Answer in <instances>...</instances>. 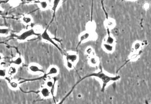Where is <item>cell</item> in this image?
Here are the masks:
<instances>
[{
	"label": "cell",
	"instance_id": "obj_1",
	"mask_svg": "<svg viewBox=\"0 0 151 104\" xmlns=\"http://www.w3.org/2000/svg\"><path fill=\"white\" fill-rule=\"evenodd\" d=\"M90 77H95L98 78L102 82V87L101 91L103 92H104L105 88L107 86L108 84L111 82L116 81L120 79L119 76H111L108 75L104 73L103 72L101 67L100 68L99 72L97 73H93L88 75L83 79Z\"/></svg>",
	"mask_w": 151,
	"mask_h": 104
},
{
	"label": "cell",
	"instance_id": "obj_2",
	"mask_svg": "<svg viewBox=\"0 0 151 104\" xmlns=\"http://www.w3.org/2000/svg\"><path fill=\"white\" fill-rule=\"evenodd\" d=\"M40 36V34L37 33L35 32L33 28L27 29L25 30L20 32L17 34H15L14 37H15L18 40L20 41H26L28 38L35 36L38 37Z\"/></svg>",
	"mask_w": 151,
	"mask_h": 104
},
{
	"label": "cell",
	"instance_id": "obj_3",
	"mask_svg": "<svg viewBox=\"0 0 151 104\" xmlns=\"http://www.w3.org/2000/svg\"><path fill=\"white\" fill-rule=\"evenodd\" d=\"M116 40L114 37L110 32V31L107 30V35L104 39L102 44L103 48L107 50H110L114 48Z\"/></svg>",
	"mask_w": 151,
	"mask_h": 104
},
{
	"label": "cell",
	"instance_id": "obj_4",
	"mask_svg": "<svg viewBox=\"0 0 151 104\" xmlns=\"http://www.w3.org/2000/svg\"><path fill=\"white\" fill-rule=\"evenodd\" d=\"M28 70L30 73L32 74H44L45 72L39 65L36 63H31L28 66Z\"/></svg>",
	"mask_w": 151,
	"mask_h": 104
},
{
	"label": "cell",
	"instance_id": "obj_5",
	"mask_svg": "<svg viewBox=\"0 0 151 104\" xmlns=\"http://www.w3.org/2000/svg\"><path fill=\"white\" fill-rule=\"evenodd\" d=\"M40 36L42 40L50 43L52 45H53L54 46L60 50V48L59 47V45L54 41L53 38H52L51 36L50 35L48 29H44L42 32L40 34Z\"/></svg>",
	"mask_w": 151,
	"mask_h": 104
},
{
	"label": "cell",
	"instance_id": "obj_6",
	"mask_svg": "<svg viewBox=\"0 0 151 104\" xmlns=\"http://www.w3.org/2000/svg\"><path fill=\"white\" fill-rule=\"evenodd\" d=\"M94 34V32H89L86 30L81 33L79 36V44L78 46L81 43L93 39Z\"/></svg>",
	"mask_w": 151,
	"mask_h": 104
},
{
	"label": "cell",
	"instance_id": "obj_7",
	"mask_svg": "<svg viewBox=\"0 0 151 104\" xmlns=\"http://www.w3.org/2000/svg\"><path fill=\"white\" fill-rule=\"evenodd\" d=\"M64 59L65 61L71 62L75 65L78 61L79 56L74 52H68L65 54Z\"/></svg>",
	"mask_w": 151,
	"mask_h": 104
},
{
	"label": "cell",
	"instance_id": "obj_8",
	"mask_svg": "<svg viewBox=\"0 0 151 104\" xmlns=\"http://www.w3.org/2000/svg\"><path fill=\"white\" fill-rule=\"evenodd\" d=\"M54 79H49L45 81V86L47 87L51 91L52 95L53 96L54 94L55 90L57 83V79L56 77H54Z\"/></svg>",
	"mask_w": 151,
	"mask_h": 104
},
{
	"label": "cell",
	"instance_id": "obj_9",
	"mask_svg": "<svg viewBox=\"0 0 151 104\" xmlns=\"http://www.w3.org/2000/svg\"><path fill=\"white\" fill-rule=\"evenodd\" d=\"M59 72V67L55 65H52L50 66L47 70L46 75L47 76L54 77L57 76Z\"/></svg>",
	"mask_w": 151,
	"mask_h": 104
},
{
	"label": "cell",
	"instance_id": "obj_10",
	"mask_svg": "<svg viewBox=\"0 0 151 104\" xmlns=\"http://www.w3.org/2000/svg\"><path fill=\"white\" fill-rule=\"evenodd\" d=\"M104 25L107 30H113L116 27L115 20L112 18L107 17L104 22Z\"/></svg>",
	"mask_w": 151,
	"mask_h": 104
},
{
	"label": "cell",
	"instance_id": "obj_11",
	"mask_svg": "<svg viewBox=\"0 0 151 104\" xmlns=\"http://www.w3.org/2000/svg\"><path fill=\"white\" fill-rule=\"evenodd\" d=\"M39 94L41 97L44 99L50 98L52 96L50 90L45 86L40 89Z\"/></svg>",
	"mask_w": 151,
	"mask_h": 104
},
{
	"label": "cell",
	"instance_id": "obj_12",
	"mask_svg": "<svg viewBox=\"0 0 151 104\" xmlns=\"http://www.w3.org/2000/svg\"><path fill=\"white\" fill-rule=\"evenodd\" d=\"M5 79H7L8 85L10 88L12 90H17L19 88V83L17 80L10 79V77H7Z\"/></svg>",
	"mask_w": 151,
	"mask_h": 104
},
{
	"label": "cell",
	"instance_id": "obj_13",
	"mask_svg": "<svg viewBox=\"0 0 151 104\" xmlns=\"http://www.w3.org/2000/svg\"><path fill=\"white\" fill-rule=\"evenodd\" d=\"M24 63L23 58L22 56L18 54L13 58L11 61V64L14 65L18 67L21 66Z\"/></svg>",
	"mask_w": 151,
	"mask_h": 104
},
{
	"label": "cell",
	"instance_id": "obj_14",
	"mask_svg": "<svg viewBox=\"0 0 151 104\" xmlns=\"http://www.w3.org/2000/svg\"><path fill=\"white\" fill-rule=\"evenodd\" d=\"M18 68L14 65L11 64L7 68V74L8 77L11 78L14 76L17 73Z\"/></svg>",
	"mask_w": 151,
	"mask_h": 104
},
{
	"label": "cell",
	"instance_id": "obj_15",
	"mask_svg": "<svg viewBox=\"0 0 151 104\" xmlns=\"http://www.w3.org/2000/svg\"><path fill=\"white\" fill-rule=\"evenodd\" d=\"M143 43L140 41H137L135 42L134 43L132 46V50L133 52H139L140 51H141L143 47Z\"/></svg>",
	"mask_w": 151,
	"mask_h": 104
},
{
	"label": "cell",
	"instance_id": "obj_16",
	"mask_svg": "<svg viewBox=\"0 0 151 104\" xmlns=\"http://www.w3.org/2000/svg\"><path fill=\"white\" fill-rule=\"evenodd\" d=\"M21 21L26 25H30L33 22V19L32 16L30 15H25L21 18Z\"/></svg>",
	"mask_w": 151,
	"mask_h": 104
},
{
	"label": "cell",
	"instance_id": "obj_17",
	"mask_svg": "<svg viewBox=\"0 0 151 104\" xmlns=\"http://www.w3.org/2000/svg\"><path fill=\"white\" fill-rule=\"evenodd\" d=\"M37 3L40 8L42 10H46L49 8V4L47 0H39Z\"/></svg>",
	"mask_w": 151,
	"mask_h": 104
},
{
	"label": "cell",
	"instance_id": "obj_18",
	"mask_svg": "<svg viewBox=\"0 0 151 104\" xmlns=\"http://www.w3.org/2000/svg\"><path fill=\"white\" fill-rule=\"evenodd\" d=\"M62 0H52V10L53 13V17L55 16L56 12L61 4Z\"/></svg>",
	"mask_w": 151,
	"mask_h": 104
},
{
	"label": "cell",
	"instance_id": "obj_19",
	"mask_svg": "<svg viewBox=\"0 0 151 104\" xmlns=\"http://www.w3.org/2000/svg\"><path fill=\"white\" fill-rule=\"evenodd\" d=\"M96 29V25L95 23L92 21H90L87 23L86 25V30L89 32H94Z\"/></svg>",
	"mask_w": 151,
	"mask_h": 104
},
{
	"label": "cell",
	"instance_id": "obj_20",
	"mask_svg": "<svg viewBox=\"0 0 151 104\" xmlns=\"http://www.w3.org/2000/svg\"><path fill=\"white\" fill-rule=\"evenodd\" d=\"M8 77L7 74V68L1 67H0V78L1 79H6Z\"/></svg>",
	"mask_w": 151,
	"mask_h": 104
},
{
	"label": "cell",
	"instance_id": "obj_21",
	"mask_svg": "<svg viewBox=\"0 0 151 104\" xmlns=\"http://www.w3.org/2000/svg\"><path fill=\"white\" fill-rule=\"evenodd\" d=\"M89 62L92 66H95L97 65L98 59L96 57L92 56L89 59Z\"/></svg>",
	"mask_w": 151,
	"mask_h": 104
},
{
	"label": "cell",
	"instance_id": "obj_22",
	"mask_svg": "<svg viewBox=\"0 0 151 104\" xmlns=\"http://www.w3.org/2000/svg\"><path fill=\"white\" fill-rule=\"evenodd\" d=\"M33 29L34 30L35 32L39 34L40 35L42 32L44 30L42 25L38 24L34 26V27L33 28Z\"/></svg>",
	"mask_w": 151,
	"mask_h": 104
},
{
	"label": "cell",
	"instance_id": "obj_23",
	"mask_svg": "<svg viewBox=\"0 0 151 104\" xmlns=\"http://www.w3.org/2000/svg\"><path fill=\"white\" fill-rule=\"evenodd\" d=\"M142 7L144 10H148L151 8L150 3L148 1L145 2L143 3Z\"/></svg>",
	"mask_w": 151,
	"mask_h": 104
},
{
	"label": "cell",
	"instance_id": "obj_24",
	"mask_svg": "<svg viewBox=\"0 0 151 104\" xmlns=\"http://www.w3.org/2000/svg\"><path fill=\"white\" fill-rule=\"evenodd\" d=\"M10 33V30L7 28H0V35H7Z\"/></svg>",
	"mask_w": 151,
	"mask_h": 104
},
{
	"label": "cell",
	"instance_id": "obj_25",
	"mask_svg": "<svg viewBox=\"0 0 151 104\" xmlns=\"http://www.w3.org/2000/svg\"><path fill=\"white\" fill-rule=\"evenodd\" d=\"M65 65L66 67L69 70H72L73 69L74 65L71 62L68 61H65Z\"/></svg>",
	"mask_w": 151,
	"mask_h": 104
},
{
	"label": "cell",
	"instance_id": "obj_26",
	"mask_svg": "<svg viewBox=\"0 0 151 104\" xmlns=\"http://www.w3.org/2000/svg\"><path fill=\"white\" fill-rule=\"evenodd\" d=\"M10 1L13 4H18L20 2V0H8Z\"/></svg>",
	"mask_w": 151,
	"mask_h": 104
},
{
	"label": "cell",
	"instance_id": "obj_27",
	"mask_svg": "<svg viewBox=\"0 0 151 104\" xmlns=\"http://www.w3.org/2000/svg\"><path fill=\"white\" fill-rule=\"evenodd\" d=\"M3 56L2 54L0 53V64L3 62Z\"/></svg>",
	"mask_w": 151,
	"mask_h": 104
},
{
	"label": "cell",
	"instance_id": "obj_28",
	"mask_svg": "<svg viewBox=\"0 0 151 104\" xmlns=\"http://www.w3.org/2000/svg\"><path fill=\"white\" fill-rule=\"evenodd\" d=\"M4 14V12L3 11L0 9V16H3Z\"/></svg>",
	"mask_w": 151,
	"mask_h": 104
},
{
	"label": "cell",
	"instance_id": "obj_29",
	"mask_svg": "<svg viewBox=\"0 0 151 104\" xmlns=\"http://www.w3.org/2000/svg\"><path fill=\"white\" fill-rule=\"evenodd\" d=\"M123 1H127L134 2L139 1V0H123Z\"/></svg>",
	"mask_w": 151,
	"mask_h": 104
},
{
	"label": "cell",
	"instance_id": "obj_30",
	"mask_svg": "<svg viewBox=\"0 0 151 104\" xmlns=\"http://www.w3.org/2000/svg\"><path fill=\"white\" fill-rule=\"evenodd\" d=\"M35 1V0H26L27 2L28 3L32 2L34 1Z\"/></svg>",
	"mask_w": 151,
	"mask_h": 104
},
{
	"label": "cell",
	"instance_id": "obj_31",
	"mask_svg": "<svg viewBox=\"0 0 151 104\" xmlns=\"http://www.w3.org/2000/svg\"><path fill=\"white\" fill-rule=\"evenodd\" d=\"M1 67V64H0V67Z\"/></svg>",
	"mask_w": 151,
	"mask_h": 104
}]
</instances>
